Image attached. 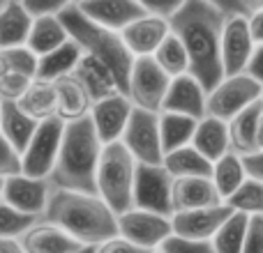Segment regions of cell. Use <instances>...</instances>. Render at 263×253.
I'll list each match as a JSON object with an SVG mask.
<instances>
[{
    "instance_id": "cell-35",
    "label": "cell",
    "mask_w": 263,
    "mask_h": 253,
    "mask_svg": "<svg viewBox=\"0 0 263 253\" xmlns=\"http://www.w3.org/2000/svg\"><path fill=\"white\" fill-rule=\"evenodd\" d=\"M231 212L245 214V217H263V184L254 180H245L227 200H224Z\"/></svg>"
},
{
    "instance_id": "cell-49",
    "label": "cell",
    "mask_w": 263,
    "mask_h": 253,
    "mask_svg": "<svg viewBox=\"0 0 263 253\" xmlns=\"http://www.w3.org/2000/svg\"><path fill=\"white\" fill-rule=\"evenodd\" d=\"M256 150H263V111L259 115V124H256Z\"/></svg>"
},
{
    "instance_id": "cell-32",
    "label": "cell",
    "mask_w": 263,
    "mask_h": 253,
    "mask_svg": "<svg viewBox=\"0 0 263 253\" xmlns=\"http://www.w3.org/2000/svg\"><path fill=\"white\" fill-rule=\"evenodd\" d=\"M210 180H213V186H215V191H217L219 200L224 203V200L247 180L245 171H242L240 157L233 152L224 154L219 161L213 163V175H210Z\"/></svg>"
},
{
    "instance_id": "cell-38",
    "label": "cell",
    "mask_w": 263,
    "mask_h": 253,
    "mask_svg": "<svg viewBox=\"0 0 263 253\" xmlns=\"http://www.w3.org/2000/svg\"><path fill=\"white\" fill-rule=\"evenodd\" d=\"M30 83L32 78L23 76V74L7 72V76L0 81V101H18Z\"/></svg>"
},
{
    "instance_id": "cell-6",
    "label": "cell",
    "mask_w": 263,
    "mask_h": 253,
    "mask_svg": "<svg viewBox=\"0 0 263 253\" xmlns=\"http://www.w3.org/2000/svg\"><path fill=\"white\" fill-rule=\"evenodd\" d=\"M261 92H263L261 86L256 81H252L247 74L222 78L205 95V115L215 120H222V122H229L240 111H245L247 106L256 104L261 99Z\"/></svg>"
},
{
    "instance_id": "cell-52",
    "label": "cell",
    "mask_w": 263,
    "mask_h": 253,
    "mask_svg": "<svg viewBox=\"0 0 263 253\" xmlns=\"http://www.w3.org/2000/svg\"><path fill=\"white\" fill-rule=\"evenodd\" d=\"M0 191H3V180H0Z\"/></svg>"
},
{
    "instance_id": "cell-53",
    "label": "cell",
    "mask_w": 263,
    "mask_h": 253,
    "mask_svg": "<svg viewBox=\"0 0 263 253\" xmlns=\"http://www.w3.org/2000/svg\"><path fill=\"white\" fill-rule=\"evenodd\" d=\"M261 104H263V92H261Z\"/></svg>"
},
{
    "instance_id": "cell-47",
    "label": "cell",
    "mask_w": 263,
    "mask_h": 253,
    "mask_svg": "<svg viewBox=\"0 0 263 253\" xmlns=\"http://www.w3.org/2000/svg\"><path fill=\"white\" fill-rule=\"evenodd\" d=\"M247 28H250L254 46H263V9H259L256 14H252V16L247 18Z\"/></svg>"
},
{
    "instance_id": "cell-10",
    "label": "cell",
    "mask_w": 263,
    "mask_h": 253,
    "mask_svg": "<svg viewBox=\"0 0 263 253\" xmlns=\"http://www.w3.org/2000/svg\"><path fill=\"white\" fill-rule=\"evenodd\" d=\"M171 186L173 177L164 171V166H141V163H136L132 207L171 219Z\"/></svg>"
},
{
    "instance_id": "cell-30",
    "label": "cell",
    "mask_w": 263,
    "mask_h": 253,
    "mask_svg": "<svg viewBox=\"0 0 263 253\" xmlns=\"http://www.w3.org/2000/svg\"><path fill=\"white\" fill-rule=\"evenodd\" d=\"M157 124H159V145H162V154L187 147V145L192 143V138H194V131H196V120L187 118V115H178V113H159Z\"/></svg>"
},
{
    "instance_id": "cell-19",
    "label": "cell",
    "mask_w": 263,
    "mask_h": 253,
    "mask_svg": "<svg viewBox=\"0 0 263 253\" xmlns=\"http://www.w3.org/2000/svg\"><path fill=\"white\" fill-rule=\"evenodd\" d=\"M23 253H77L83 249L77 240L60 230L58 226L46 221H37L18 237Z\"/></svg>"
},
{
    "instance_id": "cell-33",
    "label": "cell",
    "mask_w": 263,
    "mask_h": 253,
    "mask_svg": "<svg viewBox=\"0 0 263 253\" xmlns=\"http://www.w3.org/2000/svg\"><path fill=\"white\" fill-rule=\"evenodd\" d=\"M150 58L155 60V65H157L168 78H178V76H182V74H190L187 53H185V49H182L180 39H178L173 32H168V35L164 37V41L157 46V51H155Z\"/></svg>"
},
{
    "instance_id": "cell-46",
    "label": "cell",
    "mask_w": 263,
    "mask_h": 253,
    "mask_svg": "<svg viewBox=\"0 0 263 253\" xmlns=\"http://www.w3.org/2000/svg\"><path fill=\"white\" fill-rule=\"evenodd\" d=\"M245 74L252 78V81L259 83L261 90H263V46H256V49H254V53H252V60H250V65H247Z\"/></svg>"
},
{
    "instance_id": "cell-41",
    "label": "cell",
    "mask_w": 263,
    "mask_h": 253,
    "mask_svg": "<svg viewBox=\"0 0 263 253\" xmlns=\"http://www.w3.org/2000/svg\"><path fill=\"white\" fill-rule=\"evenodd\" d=\"M65 3H67V0H21L23 9L28 12L30 18L55 16V14L65 7Z\"/></svg>"
},
{
    "instance_id": "cell-21",
    "label": "cell",
    "mask_w": 263,
    "mask_h": 253,
    "mask_svg": "<svg viewBox=\"0 0 263 253\" xmlns=\"http://www.w3.org/2000/svg\"><path fill=\"white\" fill-rule=\"evenodd\" d=\"M72 76L83 86V90L88 92V97H90L92 104L120 95V88H118V83H116L114 74L109 72V67H106L104 62H100L97 58L88 55V53L81 55V60L77 62Z\"/></svg>"
},
{
    "instance_id": "cell-37",
    "label": "cell",
    "mask_w": 263,
    "mask_h": 253,
    "mask_svg": "<svg viewBox=\"0 0 263 253\" xmlns=\"http://www.w3.org/2000/svg\"><path fill=\"white\" fill-rule=\"evenodd\" d=\"M7 62L9 72L23 74V76L32 78L35 81V72H37V55H32L26 46H18V49H9V51H0Z\"/></svg>"
},
{
    "instance_id": "cell-40",
    "label": "cell",
    "mask_w": 263,
    "mask_h": 253,
    "mask_svg": "<svg viewBox=\"0 0 263 253\" xmlns=\"http://www.w3.org/2000/svg\"><path fill=\"white\" fill-rule=\"evenodd\" d=\"M162 253H215L210 242H192V240H180V237H168L162 246Z\"/></svg>"
},
{
    "instance_id": "cell-20",
    "label": "cell",
    "mask_w": 263,
    "mask_h": 253,
    "mask_svg": "<svg viewBox=\"0 0 263 253\" xmlns=\"http://www.w3.org/2000/svg\"><path fill=\"white\" fill-rule=\"evenodd\" d=\"M222 205L217 191L210 177H187V180H173L171 186V207L176 212H192ZM171 214V217H173Z\"/></svg>"
},
{
    "instance_id": "cell-4",
    "label": "cell",
    "mask_w": 263,
    "mask_h": 253,
    "mask_svg": "<svg viewBox=\"0 0 263 253\" xmlns=\"http://www.w3.org/2000/svg\"><path fill=\"white\" fill-rule=\"evenodd\" d=\"M58 21L63 23L69 39L81 46L83 53L92 55V58H97L100 62H104L109 67V72L114 74L116 83L120 88V95H125L134 58L125 49L118 32L104 30V28L90 23L77 9V3H65V7L58 12Z\"/></svg>"
},
{
    "instance_id": "cell-39",
    "label": "cell",
    "mask_w": 263,
    "mask_h": 253,
    "mask_svg": "<svg viewBox=\"0 0 263 253\" xmlns=\"http://www.w3.org/2000/svg\"><path fill=\"white\" fill-rule=\"evenodd\" d=\"M14 175H21V154L0 134V180H7Z\"/></svg>"
},
{
    "instance_id": "cell-55",
    "label": "cell",
    "mask_w": 263,
    "mask_h": 253,
    "mask_svg": "<svg viewBox=\"0 0 263 253\" xmlns=\"http://www.w3.org/2000/svg\"><path fill=\"white\" fill-rule=\"evenodd\" d=\"M155 253H162V251H159V249H157V251H155Z\"/></svg>"
},
{
    "instance_id": "cell-44",
    "label": "cell",
    "mask_w": 263,
    "mask_h": 253,
    "mask_svg": "<svg viewBox=\"0 0 263 253\" xmlns=\"http://www.w3.org/2000/svg\"><path fill=\"white\" fill-rule=\"evenodd\" d=\"M240 163L247 180H254L263 184V150H256V152L247 154V157H240Z\"/></svg>"
},
{
    "instance_id": "cell-13",
    "label": "cell",
    "mask_w": 263,
    "mask_h": 253,
    "mask_svg": "<svg viewBox=\"0 0 263 253\" xmlns=\"http://www.w3.org/2000/svg\"><path fill=\"white\" fill-rule=\"evenodd\" d=\"M51 182L49 180H32L26 175H14L3 180V191H0V200L14 207L16 212L26 214L32 219H42L49 203L51 194Z\"/></svg>"
},
{
    "instance_id": "cell-34",
    "label": "cell",
    "mask_w": 263,
    "mask_h": 253,
    "mask_svg": "<svg viewBox=\"0 0 263 253\" xmlns=\"http://www.w3.org/2000/svg\"><path fill=\"white\" fill-rule=\"evenodd\" d=\"M247 223H250V217L233 212L231 217L222 223V228L215 233L213 240H210L213 251L215 253H242Z\"/></svg>"
},
{
    "instance_id": "cell-50",
    "label": "cell",
    "mask_w": 263,
    "mask_h": 253,
    "mask_svg": "<svg viewBox=\"0 0 263 253\" xmlns=\"http://www.w3.org/2000/svg\"><path fill=\"white\" fill-rule=\"evenodd\" d=\"M7 72H9V67H7V62H5L3 53H0V81H3V78L7 76Z\"/></svg>"
},
{
    "instance_id": "cell-54",
    "label": "cell",
    "mask_w": 263,
    "mask_h": 253,
    "mask_svg": "<svg viewBox=\"0 0 263 253\" xmlns=\"http://www.w3.org/2000/svg\"><path fill=\"white\" fill-rule=\"evenodd\" d=\"M3 3H5V0H0V7H3Z\"/></svg>"
},
{
    "instance_id": "cell-5",
    "label": "cell",
    "mask_w": 263,
    "mask_h": 253,
    "mask_svg": "<svg viewBox=\"0 0 263 253\" xmlns=\"http://www.w3.org/2000/svg\"><path fill=\"white\" fill-rule=\"evenodd\" d=\"M136 161L123 147V143H111L102 147L95 173V189L102 203L116 214H125L132 209V189H134Z\"/></svg>"
},
{
    "instance_id": "cell-36",
    "label": "cell",
    "mask_w": 263,
    "mask_h": 253,
    "mask_svg": "<svg viewBox=\"0 0 263 253\" xmlns=\"http://www.w3.org/2000/svg\"><path fill=\"white\" fill-rule=\"evenodd\" d=\"M40 219L26 217V214L16 212L14 207H9L7 203L0 200V237H9V240H18L32 223H37Z\"/></svg>"
},
{
    "instance_id": "cell-31",
    "label": "cell",
    "mask_w": 263,
    "mask_h": 253,
    "mask_svg": "<svg viewBox=\"0 0 263 253\" xmlns=\"http://www.w3.org/2000/svg\"><path fill=\"white\" fill-rule=\"evenodd\" d=\"M16 106L35 122H44L49 118H55V92L53 83L46 81H32L28 90L21 95Z\"/></svg>"
},
{
    "instance_id": "cell-12",
    "label": "cell",
    "mask_w": 263,
    "mask_h": 253,
    "mask_svg": "<svg viewBox=\"0 0 263 253\" xmlns=\"http://www.w3.org/2000/svg\"><path fill=\"white\" fill-rule=\"evenodd\" d=\"M254 41H252L247 18L242 16H227L222 28V39H219V60H222L224 78L245 74L247 65L254 53Z\"/></svg>"
},
{
    "instance_id": "cell-26",
    "label": "cell",
    "mask_w": 263,
    "mask_h": 253,
    "mask_svg": "<svg viewBox=\"0 0 263 253\" xmlns=\"http://www.w3.org/2000/svg\"><path fill=\"white\" fill-rule=\"evenodd\" d=\"M83 51L77 41L67 39L63 46H58L55 51L51 53L42 55L37 58V72H35V78L37 81H46V83H53L63 76H69L77 67V62L81 60Z\"/></svg>"
},
{
    "instance_id": "cell-22",
    "label": "cell",
    "mask_w": 263,
    "mask_h": 253,
    "mask_svg": "<svg viewBox=\"0 0 263 253\" xmlns=\"http://www.w3.org/2000/svg\"><path fill=\"white\" fill-rule=\"evenodd\" d=\"M53 92H55V118L60 122L69 124L90 115L92 101L88 97V92L83 90V86L72 74L53 81Z\"/></svg>"
},
{
    "instance_id": "cell-1",
    "label": "cell",
    "mask_w": 263,
    "mask_h": 253,
    "mask_svg": "<svg viewBox=\"0 0 263 253\" xmlns=\"http://www.w3.org/2000/svg\"><path fill=\"white\" fill-rule=\"evenodd\" d=\"M224 18L213 0H182L168 18V30L180 39L190 60V76L196 78L205 95L224 78L219 60Z\"/></svg>"
},
{
    "instance_id": "cell-9",
    "label": "cell",
    "mask_w": 263,
    "mask_h": 253,
    "mask_svg": "<svg viewBox=\"0 0 263 253\" xmlns=\"http://www.w3.org/2000/svg\"><path fill=\"white\" fill-rule=\"evenodd\" d=\"M159 113H148V111L132 109L120 143L132 154L136 163L141 166H162V145H159Z\"/></svg>"
},
{
    "instance_id": "cell-8",
    "label": "cell",
    "mask_w": 263,
    "mask_h": 253,
    "mask_svg": "<svg viewBox=\"0 0 263 253\" xmlns=\"http://www.w3.org/2000/svg\"><path fill=\"white\" fill-rule=\"evenodd\" d=\"M168 83H171V78L155 65L153 58H134L125 97L129 99V104L134 109L159 113L164 95L168 90Z\"/></svg>"
},
{
    "instance_id": "cell-25",
    "label": "cell",
    "mask_w": 263,
    "mask_h": 253,
    "mask_svg": "<svg viewBox=\"0 0 263 253\" xmlns=\"http://www.w3.org/2000/svg\"><path fill=\"white\" fill-rule=\"evenodd\" d=\"M263 111L261 99L256 104L247 106L245 111L231 118L227 122L229 129V145H231V152L238 157H247V154L256 152V124H259V115Z\"/></svg>"
},
{
    "instance_id": "cell-18",
    "label": "cell",
    "mask_w": 263,
    "mask_h": 253,
    "mask_svg": "<svg viewBox=\"0 0 263 253\" xmlns=\"http://www.w3.org/2000/svg\"><path fill=\"white\" fill-rule=\"evenodd\" d=\"M168 32V21L145 14L120 32V39L132 58H150Z\"/></svg>"
},
{
    "instance_id": "cell-48",
    "label": "cell",
    "mask_w": 263,
    "mask_h": 253,
    "mask_svg": "<svg viewBox=\"0 0 263 253\" xmlns=\"http://www.w3.org/2000/svg\"><path fill=\"white\" fill-rule=\"evenodd\" d=\"M0 253H23L18 240H9V237H0Z\"/></svg>"
},
{
    "instance_id": "cell-24",
    "label": "cell",
    "mask_w": 263,
    "mask_h": 253,
    "mask_svg": "<svg viewBox=\"0 0 263 253\" xmlns=\"http://www.w3.org/2000/svg\"><path fill=\"white\" fill-rule=\"evenodd\" d=\"M32 18L23 9L21 0H5L0 7V51L26 46Z\"/></svg>"
},
{
    "instance_id": "cell-27",
    "label": "cell",
    "mask_w": 263,
    "mask_h": 253,
    "mask_svg": "<svg viewBox=\"0 0 263 253\" xmlns=\"http://www.w3.org/2000/svg\"><path fill=\"white\" fill-rule=\"evenodd\" d=\"M37 124L40 122L28 118L16 106V101H0V134H3V138L7 140L18 154L26 150L28 140L32 138Z\"/></svg>"
},
{
    "instance_id": "cell-16",
    "label": "cell",
    "mask_w": 263,
    "mask_h": 253,
    "mask_svg": "<svg viewBox=\"0 0 263 253\" xmlns=\"http://www.w3.org/2000/svg\"><path fill=\"white\" fill-rule=\"evenodd\" d=\"M132 109H134V106L129 104V99L125 95H116L104 101L92 104L88 118H90L92 129H95L102 147L120 140V136H123L125 126H127V120L132 115Z\"/></svg>"
},
{
    "instance_id": "cell-3",
    "label": "cell",
    "mask_w": 263,
    "mask_h": 253,
    "mask_svg": "<svg viewBox=\"0 0 263 253\" xmlns=\"http://www.w3.org/2000/svg\"><path fill=\"white\" fill-rule=\"evenodd\" d=\"M102 154V143L92 129L90 118L65 124L60 150L55 157L49 182L53 189L79 191V194L97 196L95 173Z\"/></svg>"
},
{
    "instance_id": "cell-11",
    "label": "cell",
    "mask_w": 263,
    "mask_h": 253,
    "mask_svg": "<svg viewBox=\"0 0 263 253\" xmlns=\"http://www.w3.org/2000/svg\"><path fill=\"white\" fill-rule=\"evenodd\" d=\"M118 237L145 251H157L171 237V219L132 207L118 217Z\"/></svg>"
},
{
    "instance_id": "cell-17",
    "label": "cell",
    "mask_w": 263,
    "mask_h": 253,
    "mask_svg": "<svg viewBox=\"0 0 263 253\" xmlns=\"http://www.w3.org/2000/svg\"><path fill=\"white\" fill-rule=\"evenodd\" d=\"M159 113L187 115V118L196 120V122L203 120L205 118V92H203V88H201L199 83H196V78L190 76V74H182V76H178V78H171Z\"/></svg>"
},
{
    "instance_id": "cell-2",
    "label": "cell",
    "mask_w": 263,
    "mask_h": 253,
    "mask_svg": "<svg viewBox=\"0 0 263 253\" xmlns=\"http://www.w3.org/2000/svg\"><path fill=\"white\" fill-rule=\"evenodd\" d=\"M40 221L53 223L83 246H97L118 237V217L100 196L51 189L49 203Z\"/></svg>"
},
{
    "instance_id": "cell-51",
    "label": "cell",
    "mask_w": 263,
    "mask_h": 253,
    "mask_svg": "<svg viewBox=\"0 0 263 253\" xmlns=\"http://www.w3.org/2000/svg\"><path fill=\"white\" fill-rule=\"evenodd\" d=\"M77 253H95V246H83V249L77 251Z\"/></svg>"
},
{
    "instance_id": "cell-15",
    "label": "cell",
    "mask_w": 263,
    "mask_h": 253,
    "mask_svg": "<svg viewBox=\"0 0 263 253\" xmlns=\"http://www.w3.org/2000/svg\"><path fill=\"white\" fill-rule=\"evenodd\" d=\"M77 9L90 23L118 35L136 18L145 16L139 0H83L77 3Z\"/></svg>"
},
{
    "instance_id": "cell-23",
    "label": "cell",
    "mask_w": 263,
    "mask_h": 253,
    "mask_svg": "<svg viewBox=\"0 0 263 253\" xmlns=\"http://www.w3.org/2000/svg\"><path fill=\"white\" fill-rule=\"evenodd\" d=\"M190 145L208 163L219 161L224 154L231 152L227 122H222V120H215V118H208V115H205L203 120H199V122H196L194 138H192Z\"/></svg>"
},
{
    "instance_id": "cell-14",
    "label": "cell",
    "mask_w": 263,
    "mask_h": 253,
    "mask_svg": "<svg viewBox=\"0 0 263 253\" xmlns=\"http://www.w3.org/2000/svg\"><path fill=\"white\" fill-rule=\"evenodd\" d=\"M231 214L233 212L224 203L192 212H176L171 217V235L192 242H210Z\"/></svg>"
},
{
    "instance_id": "cell-45",
    "label": "cell",
    "mask_w": 263,
    "mask_h": 253,
    "mask_svg": "<svg viewBox=\"0 0 263 253\" xmlns=\"http://www.w3.org/2000/svg\"><path fill=\"white\" fill-rule=\"evenodd\" d=\"M95 253H155V251H145L141 246L123 240V237H114V240H106L102 244H97Z\"/></svg>"
},
{
    "instance_id": "cell-28",
    "label": "cell",
    "mask_w": 263,
    "mask_h": 253,
    "mask_svg": "<svg viewBox=\"0 0 263 253\" xmlns=\"http://www.w3.org/2000/svg\"><path fill=\"white\" fill-rule=\"evenodd\" d=\"M67 39L69 37H67V32H65L63 23L58 21V14H55V16H40V18H32L26 49L30 51L32 55L42 58V55L55 51L58 46H63Z\"/></svg>"
},
{
    "instance_id": "cell-42",
    "label": "cell",
    "mask_w": 263,
    "mask_h": 253,
    "mask_svg": "<svg viewBox=\"0 0 263 253\" xmlns=\"http://www.w3.org/2000/svg\"><path fill=\"white\" fill-rule=\"evenodd\" d=\"M242 253H263V217H250Z\"/></svg>"
},
{
    "instance_id": "cell-43",
    "label": "cell",
    "mask_w": 263,
    "mask_h": 253,
    "mask_svg": "<svg viewBox=\"0 0 263 253\" xmlns=\"http://www.w3.org/2000/svg\"><path fill=\"white\" fill-rule=\"evenodd\" d=\"M139 3H141V7H143L145 14L168 21V18L176 14V9L180 7L182 0H139Z\"/></svg>"
},
{
    "instance_id": "cell-7",
    "label": "cell",
    "mask_w": 263,
    "mask_h": 253,
    "mask_svg": "<svg viewBox=\"0 0 263 253\" xmlns=\"http://www.w3.org/2000/svg\"><path fill=\"white\" fill-rule=\"evenodd\" d=\"M63 129L65 122L58 118H49L37 124L32 138L21 152V175L32 180H49L63 140Z\"/></svg>"
},
{
    "instance_id": "cell-29",
    "label": "cell",
    "mask_w": 263,
    "mask_h": 253,
    "mask_svg": "<svg viewBox=\"0 0 263 253\" xmlns=\"http://www.w3.org/2000/svg\"><path fill=\"white\" fill-rule=\"evenodd\" d=\"M162 166L173 180H187V177H210L213 163H208L192 145L164 154Z\"/></svg>"
}]
</instances>
